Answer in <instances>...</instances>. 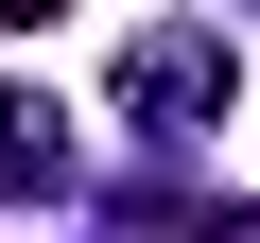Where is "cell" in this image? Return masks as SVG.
<instances>
[{
    "label": "cell",
    "mask_w": 260,
    "mask_h": 243,
    "mask_svg": "<svg viewBox=\"0 0 260 243\" xmlns=\"http://www.w3.org/2000/svg\"><path fill=\"white\" fill-rule=\"evenodd\" d=\"M52 18H70V0H0V35H52Z\"/></svg>",
    "instance_id": "3"
},
{
    "label": "cell",
    "mask_w": 260,
    "mask_h": 243,
    "mask_svg": "<svg viewBox=\"0 0 260 243\" xmlns=\"http://www.w3.org/2000/svg\"><path fill=\"white\" fill-rule=\"evenodd\" d=\"M121 104H139L156 139H208V122L243 104V52H225V18H156V35H121Z\"/></svg>",
    "instance_id": "1"
},
{
    "label": "cell",
    "mask_w": 260,
    "mask_h": 243,
    "mask_svg": "<svg viewBox=\"0 0 260 243\" xmlns=\"http://www.w3.org/2000/svg\"><path fill=\"white\" fill-rule=\"evenodd\" d=\"M0 191H70V104L0 87Z\"/></svg>",
    "instance_id": "2"
}]
</instances>
